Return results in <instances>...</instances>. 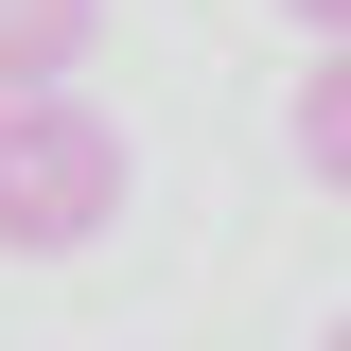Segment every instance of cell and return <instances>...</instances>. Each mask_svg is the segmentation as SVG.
Here are the masks:
<instances>
[{
  "label": "cell",
  "mask_w": 351,
  "mask_h": 351,
  "mask_svg": "<svg viewBox=\"0 0 351 351\" xmlns=\"http://www.w3.org/2000/svg\"><path fill=\"white\" fill-rule=\"evenodd\" d=\"M123 211V123L88 88H18L0 106V263H71Z\"/></svg>",
  "instance_id": "1"
},
{
  "label": "cell",
  "mask_w": 351,
  "mask_h": 351,
  "mask_svg": "<svg viewBox=\"0 0 351 351\" xmlns=\"http://www.w3.org/2000/svg\"><path fill=\"white\" fill-rule=\"evenodd\" d=\"M88 36H106V0H0V88H71Z\"/></svg>",
  "instance_id": "2"
},
{
  "label": "cell",
  "mask_w": 351,
  "mask_h": 351,
  "mask_svg": "<svg viewBox=\"0 0 351 351\" xmlns=\"http://www.w3.org/2000/svg\"><path fill=\"white\" fill-rule=\"evenodd\" d=\"M281 141H299V176H316V193H351V53H316V71H299Z\"/></svg>",
  "instance_id": "3"
},
{
  "label": "cell",
  "mask_w": 351,
  "mask_h": 351,
  "mask_svg": "<svg viewBox=\"0 0 351 351\" xmlns=\"http://www.w3.org/2000/svg\"><path fill=\"white\" fill-rule=\"evenodd\" d=\"M281 18H299V36H316V53H351V0H281Z\"/></svg>",
  "instance_id": "4"
},
{
  "label": "cell",
  "mask_w": 351,
  "mask_h": 351,
  "mask_svg": "<svg viewBox=\"0 0 351 351\" xmlns=\"http://www.w3.org/2000/svg\"><path fill=\"white\" fill-rule=\"evenodd\" d=\"M316 351H351V316H334V334H316Z\"/></svg>",
  "instance_id": "5"
},
{
  "label": "cell",
  "mask_w": 351,
  "mask_h": 351,
  "mask_svg": "<svg viewBox=\"0 0 351 351\" xmlns=\"http://www.w3.org/2000/svg\"><path fill=\"white\" fill-rule=\"evenodd\" d=\"M0 106H18V88H0Z\"/></svg>",
  "instance_id": "6"
}]
</instances>
